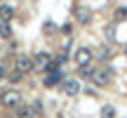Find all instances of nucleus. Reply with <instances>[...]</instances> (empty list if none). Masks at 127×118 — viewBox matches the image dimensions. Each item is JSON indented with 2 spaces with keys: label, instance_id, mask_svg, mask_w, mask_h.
<instances>
[{
  "label": "nucleus",
  "instance_id": "obj_1",
  "mask_svg": "<svg viewBox=\"0 0 127 118\" xmlns=\"http://www.w3.org/2000/svg\"><path fill=\"white\" fill-rule=\"evenodd\" d=\"M92 83H94L96 87H106L111 83V68L108 66H99V68H94V71H92Z\"/></svg>",
  "mask_w": 127,
  "mask_h": 118
},
{
  "label": "nucleus",
  "instance_id": "obj_2",
  "mask_svg": "<svg viewBox=\"0 0 127 118\" xmlns=\"http://www.w3.org/2000/svg\"><path fill=\"white\" fill-rule=\"evenodd\" d=\"M19 102H21V97H19L17 90H5L2 95H0V104H2V106L14 109V106H19Z\"/></svg>",
  "mask_w": 127,
  "mask_h": 118
},
{
  "label": "nucleus",
  "instance_id": "obj_3",
  "mask_svg": "<svg viewBox=\"0 0 127 118\" xmlns=\"http://www.w3.org/2000/svg\"><path fill=\"white\" fill-rule=\"evenodd\" d=\"M92 50L90 47H78L75 50V55H73V59H75V64L78 66H90V61H92Z\"/></svg>",
  "mask_w": 127,
  "mask_h": 118
},
{
  "label": "nucleus",
  "instance_id": "obj_4",
  "mask_svg": "<svg viewBox=\"0 0 127 118\" xmlns=\"http://www.w3.org/2000/svg\"><path fill=\"white\" fill-rule=\"evenodd\" d=\"M50 64H52V57L47 55V52H40V55L33 59V71H42L45 73L47 68H50Z\"/></svg>",
  "mask_w": 127,
  "mask_h": 118
},
{
  "label": "nucleus",
  "instance_id": "obj_5",
  "mask_svg": "<svg viewBox=\"0 0 127 118\" xmlns=\"http://www.w3.org/2000/svg\"><path fill=\"white\" fill-rule=\"evenodd\" d=\"M14 66H17L19 73H28V71H33V59L26 57V55H19L17 61H14Z\"/></svg>",
  "mask_w": 127,
  "mask_h": 118
},
{
  "label": "nucleus",
  "instance_id": "obj_6",
  "mask_svg": "<svg viewBox=\"0 0 127 118\" xmlns=\"http://www.w3.org/2000/svg\"><path fill=\"white\" fill-rule=\"evenodd\" d=\"M64 85V92H66L68 97H75L78 92H80V83L75 80V78H66V80H61Z\"/></svg>",
  "mask_w": 127,
  "mask_h": 118
},
{
  "label": "nucleus",
  "instance_id": "obj_7",
  "mask_svg": "<svg viewBox=\"0 0 127 118\" xmlns=\"http://www.w3.org/2000/svg\"><path fill=\"white\" fill-rule=\"evenodd\" d=\"M59 83H61V71L47 73V76L42 78V85H45V87H54V85H59Z\"/></svg>",
  "mask_w": 127,
  "mask_h": 118
},
{
  "label": "nucleus",
  "instance_id": "obj_8",
  "mask_svg": "<svg viewBox=\"0 0 127 118\" xmlns=\"http://www.w3.org/2000/svg\"><path fill=\"white\" fill-rule=\"evenodd\" d=\"M12 17H14V7H12V5H0V21H7L9 24Z\"/></svg>",
  "mask_w": 127,
  "mask_h": 118
},
{
  "label": "nucleus",
  "instance_id": "obj_9",
  "mask_svg": "<svg viewBox=\"0 0 127 118\" xmlns=\"http://www.w3.org/2000/svg\"><path fill=\"white\" fill-rule=\"evenodd\" d=\"M75 19H78L80 24H90L92 14H90V9H87V7H78V9H75Z\"/></svg>",
  "mask_w": 127,
  "mask_h": 118
},
{
  "label": "nucleus",
  "instance_id": "obj_10",
  "mask_svg": "<svg viewBox=\"0 0 127 118\" xmlns=\"http://www.w3.org/2000/svg\"><path fill=\"white\" fill-rule=\"evenodd\" d=\"M0 38H12V28L7 21H0Z\"/></svg>",
  "mask_w": 127,
  "mask_h": 118
},
{
  "label": "nucleus",
  "instance_id": "obj_11",
  "mask_svg": "<svg viewBox=\"0 0 127 118\" xmlns=\"http://www.w3.org/2000/svg\"><path fill=\"white\" fill-rule=\"evenodd\" d=\"M101 118H115V109H113L111 104L101 106Z\"/></svg>",
  "mask_w": 127,
  "mask_h": 118
},
{
  "label": "nucleus",
  "instance_id": "obj_12",
  "mask_svg": "<svg viewBox=\"0 0 127 118\" xmlns=\"http://www.w3.org/2000/svg\"><path fill=\"white\" fill-rule=\"evenodd\" d=\"M31 114H38V116L42 114V102H40V99H35V102L31 104Z\"/></svg>",
  "mask_w": 127,
  "mask_h": 118
},
{
  "label": "nucleus",
  "instance_id": "obj_13",
  "mask_svg": "<svg viewBox=\"0 0 127 118\" xmlns=\"http://www.w3.org/2000/svg\"><path fill=\"white\" fill-rule=\"evenodd\" d=\"M17 114L21 118H31V109H28V106H17Z\"/></svg>",
  "mask_w": 127,
  "mask_h": 118
},
{
  "label": "nucleus",
  "instance_id": "obj_14",
  "mask_svg": "<svg viewBox=\"0 0 127 118\" xmlns=\"http://www.w3.org/2000/svg\"><path fill=\"white\" fill-rule=\"evenodd\" d=\"M115 17L118 19H127V7H118L115 9Z\"/></svg>",
  "mask_w": 127,
  "mask_h": 118
},
{
  "label": "nucleus",
  "instance_id": "obj_15",
  "mask_svg": "<svg viewBox=\"0 0 127 118\" xmlns=\"http://www.w3.org/2000/svg\"><path fill=\"white\" fill-rule=\"evenodd\" d=\"M80 76L90 78V76H92V66H80Z\"/></svg>",
  "mask_w": 127,
  "mask_h": 118
},
{
  "label": "nucleus",
  "instance_id": "obj_16",
  "mask_svg": "<svg viewBox=\"0 0 127 118\" xmlns=\"http://www.w3.org/2000/svg\"><path fill=\"white\" fill-rule=\"evenodd\" d=\"M9 78H12V83H17V80H21V78H24V73L14 71V73H12V76H9Z\"/></svg>",
  "mask_w": 127,
  "mask_h": 118
},
{
  "label": "nucleus",
  "instance_id": "obj_17",
  "mask_svg": "<svg viewBox=\"0 0 127 118\" xmlns=\"http://www.w3.org/2000/svg\"><path fill=\"white\" fill-rule=\"evenodd\" d=\"M5 76H7V66H2V64H0V80H2Z\"/></svg>",
  "mask_w": 127,
  "mask_h": 118
},
{
  "label": "nucleus",
  "instance_id": "obj_18",
  "mask_svg": "<svg viewBox=\"0 0 127 118\" xmlns=\"http://www.w3.org/2000/svg\"><path fill=\"white\" fill-rule=\"evenodd\" d=\"M99 55H101V57H104V59H106V57H108V55H111V52H108V47H101V52H99Z\"/></svg>",
  "mask_w": 127,
  "mask_h": 118
}]
</instances>
